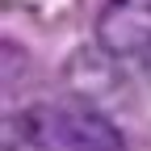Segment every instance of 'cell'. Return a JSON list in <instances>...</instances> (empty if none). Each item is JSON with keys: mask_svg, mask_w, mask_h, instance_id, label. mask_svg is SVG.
I'll return each instance as SVG.
<instances>
[{"mask_svg": "<svg viewBox=\"0 0 151 151\" xmlns=\"http://www.w3.org/2000/svg\"><path fill=\"white\" fill-rule=\"evenodd\" d=\"M92 34H97V50L109 59L130 63L151 55V0H101L97 17H92Z\"/></svg>", "mask_w": 151, "mask_h": 151, "instance_id": "1", "label": "cell"}, {"mask_svg": "<svg viewBox=\"0 0 151 151\" xmlns=\"http://www.w3.org/2000/svg\"><path fill=\"white\" fill-rule=\"evenodd\" d=\"M59 143L63 151H130L122 130L92 101H80V97L59 105Z\"/></svg>", "mask_w": 151, "mask_h": 151, "instance_id": "2", "label": "cell"}, {"mask_svg": "<svg viewBox=\"0 0 151 151\" xmlns=\"http://www.w3.org/2000/svg\"><path fill=\"white\" fill-rule=\"evenodd\" d=\"M143 63H147V84H151V55H147V59H143Z\"/></svg>", "mask_w": 151, "mask_h": 151, "instance_id": "3", "label": "cell"}]
</instances>
